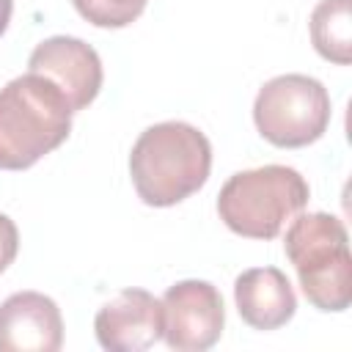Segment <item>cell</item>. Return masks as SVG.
<instances>
[{
    "label": "cell",
    "mask_w": 352,
    "mask_h": 352,
    "mask_svg": "<svg viewBox=\"0 0 352 352\" xmlns=\"http://www.w3.org/2000/svg\"><path fill=\"white\" fill-rule=\"evenodd\" d=\"M212 170L209 138L184 121H162L140 132L129 154V176L143 204L173 206L204 187Z\"/></svg>",
    "instance_id": "1"
},
{
    "label": "cell",
    "mask_w": 352,
    "mask_h": 352,
    "mask_svg": "<svg viewBox=\"0 0 352 352\" xmlns=\"http://www.w3.org/2000/svg\"><path fill=\"white\" fill-rule=\"evenodd\" d=\"M72 132L66 96L41 74L14 77L0 88V168L25 170L55 151Z\"/></svg>",
    "instance_id": "2"
},
{
    "label": "cell",
    "mask_w": 352,
    "mask_h": 352,
    "mask_svg": "<svg viewBox=\"0 0 352 352\" xmlns=\"http://www.w3.org/2000/svg\"><path fill=\"white\" fill-rule=\"evenodd\" d=\"M286 256L297 270L305 300L319 311H346L352 302V253L344 223L327 212H308L286 231Z\"/></svg>",
    "instance_id": "3"
},
{
    "label": "cell",
    "mask_w": 352,
    "mask_h": 352,
    "mask_svg": "<svg viewBox=\"0 0 352 352\" xmlns=\"http://www.w3.org/2000/svg\"><path fill=\"white\" fill-rule=\"evenodd\" d=\"M308 182L286 165H264L234 173L217 195L220 220L239 236L275 239L308 204Z\"/></svg>",
    "instance_id": "4"
},
{
    "label": "cell",
    "mask_w": 352,
    "mask_h": 352,
    "mask_svg": "<svg viewBox=\"0 0 352 352\" xmlns=\"http://www.w3.org/2000/svg\"><path fill=\"white\" fill-rule=\"evenodd\" d=\"M253 121L261 138L272 146H308L319 140L330 124V94L308 74L272 77L256 94Z\"/></svg>",
    "instance_id": "5"
},
{
    "label": "cell",
    "mask_w": 352,
    "mask_h": 352,
    "mask_svg": "<svg viewBox=\"0 0 352 352\" xmlns=\"http://www.w3.org/2000/svg\"><path fill=\"white\" fill-rule=\"evenodd\" d=\"M162 302V338L176 352H204L217 344L226 308L220 292L209 280H179Z\"/></svg>",
    "instance_id": "6"
},
{
    "label": "cell",
    "mask_w": 352,
    "mask_h": 352,
    "mask_svg": "<svg viewBox=\"0 0 352 352\" xmlns=\"http://www.w3.org/2000/svg\"><path fill=\"white\" fill-rule=\"evenodd\" d=\"M28 72L50 80L69 102L72 113L88 107L102 88V60L91 44L74 36H52L36 44Z\"/></svg>",
    "instance_id": "7"
},
{
    "label": "cell",
    "mask_w": 352,
    "mask_h": 352,
    "mask_svg": "<svg viewBox=\"0 0 352 352\" xmlns=\"http://www.w3.org/2000/svg\"><path fill=\"white\" fill-rule=\"evenodd\" d=\"M94 330L110 352H143L162 338V302L146 289H124L99 308Z\"/></svg>",
    "instance_id": "8"
},
{
    "label": "cell",
    "mask_w": 352,
    "mask_h": 352,
    "mask_svg": "<svg viewBox=\"0 0 352 352\" xmlns=\"http://www.w3.org/2000/svg\"><path fill=\"white\" fill-rule=\"evenodd\" d=\"M63 319L52 297L16 292L0 302V352H58Z\"/></svg>",
    "instance_id": "9"
},
{
    "label": "cell",
    "mask_w": 352,
    "mask_h": 352,
    "mask_svg": "<svg viewBox=\"0 0 352 352\" xmlns=\"http://www.w3.org/2000/svg\"><path fill=\"white\" fill-rule=\"evenodd\" d=\"M234 300L242 322L256 330H278L297 311L294 289L278 267L245 270L234 280Z\"/></svg>",
    "instance_id": "10"
},
{
    "label": "cell",
    "mask_w": 352,
    "mask_h": 352,
    "mask_svg": "<svg viewBox=\"0 0 352 352\" xmlns=\"http://www.w3.org/2000/svg\"><path fill=\"white\" fill-rule=\"evenodd\" d=\"M311 41L322 58L346 66L352 60V0H319L311 11Z\"/></svg>",
    "instance_id": "11"
},
{
    "label": "cell",
    "mask_w": 352,
    "mask_h": 352,
    "mask_svg": "<svg viewBox=\"0 0 352 352\" xmlns=\"http://www.w3.org/2000/svg\"><path fill=\"white\" fill-rule=\"evenodd\" d=\"M77 14L96 28H126L132 25L148 0H72Z\"/></svg>",
    "instance_id": "12"
},
{
    "label": "cell",
    "mask_w": 352,
    "mask_h": 352,
    "mask_svg": "<svg viewBox=\"0 0 352 352\" xmlns=\"http://www.w3.org/2000/svg\"><path fill=\"white\" fill-rule=\"evenodd\" d=\"M16 248H19V231H16L14 220L0 212V275L16 258Z\"/></svg>",
    "instance_id": "13"
},
{
    "label": "cell",
    "mask_w": 352,
    "mask_h": 352,
    "mask_svg": "<svg viewBox=\"0 0 352 352\" xmlns=\"http://www.w3.org/2000/svg\"><path fill=\"white\" fill-rule=\"evenodd\" d=\"M11 11H14V0H0V36L11 22Z\"/></svg>",
    "instance_id": "14"
}]
</instances>
